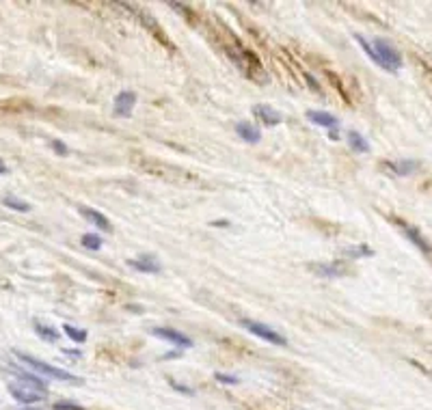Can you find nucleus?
<instances>
[{
  "mask_svg": "<svg viewBox=\"0 0 432 410\" xmlns=\"http://www.w3.org/2000/svg\"><path fill=\"white\" fill-rule=\"evenodd\" d=\"M355 39L359 41L361 50L370 57L378 68L387 70V72H400L402 70V54H400L393 43H389L382 37H374L372 41L365 39L363 35H355Z\"/></svg>",
  "mask_w": 432,
  "mask_h": 410,
  "instance_id": "f257e3e1",
  "label": "nucleus"
},
{
  "mask_svg": "<svg viewBox=\"0 0 432 410\" xmlns=\"http://www.w3.org/2000/svg\"><path fill=\"white\" fill-rule=\"evenodd\" d=\"M18 382H9V393L20 404H35L45 398V382L30 373H18Z\"/></svg>",
  "mask_w": 432,
  "mask_h": 410,
  "instance_id": "f03ea898",
  "label": "nucleus"
},
{
  "mask_svg": "<svg viewBox=\"0 0 432 410\" xmlns=\"http://www.w3.org/2000/svg\"><path fill=\"white\" fill-rule=\"evenodd\" d=\"M15 354H18V358L22 360V363H26L28 367H33L35 371H39V373H43V376H48V378L65 380V382H76V378H74L72 373L63 371V369H59V367H54V365H48V363H43V360H39V358H35V356H30V354H24V352H15Z\"/></svg>",
  "mask_w": 432,
  "mask_h": 410,
  "instance_id": "7ed1b4c3",
  "label": "nucleus"
},
{
  "mask_svg": "<svg viewBox=\"0 0 432 410\" xmlns=\"http://www.w3.org/2000/svg\"><path fill=\"white\" fill-rule=\"evenodd\" d=\"M243 326L255 337H260L268 343H275V346H285V337H281L277 331H273L270 326L262 324V322H253V320H243Z\"/></svg>",
  "mask_w": 432,
  "mask_h": 410,
  "instance_id": "20e7f679",
  "label": "nucleus"
},
{
  "mask_svg": "<svg viewBox=\"0 0 432 410\" xmlns=\"http://www.w3.org/2000/svg\"><path fill=\"white\" fill-rule=\"evenodd\" d=\"M134 104H136V93L132 91H121L115 102H113V110L117 117H130V112L134 110Z\"/></svg>",
  "mask_w": 432,
  "mask_h": 410,
  "instance_id": "39448f33",
  "label": "nucleus"
},
{
  "mask_svg": "<svg viewBox=\"0 0 432 410\" xmlns=\"http://www.w3.org/2000/svg\"><path fill=\"white\" fill-rule=\"evenodd\" d=\"M152 333H154L156 337H160V339L175 343V346H180V348H190V346H193V341H190L184 333L175 331V328H154Z\"/></svg>",
  "mask_w": 432,
  "mask_h": 410,
  "instance_id": "423d86ee",
  "label": "nucleus"
},
{
  "mask_svg": "<svg viewBox=\"0 0 432 410\" xmlns=\"http://www.w3.org/2000/svg\"><path fill=\"white\" fill-rule=\"evenodd\" d=\"M236 134L249 145H258L262 141V132L258 125H253L251 121H238L236 123Z\"/></svg>",
  "mask_w": 432,
  "mask_h": 410,
  "instance_id": "0eeeda50",
  "label": "nucleus"
},
{
  "mask_svg": "<svg viewBox=\"0 0 432 410\" xmlns=\"http://www.w3.org/2000/svg\"><path fill=\"white\" fill-rule=\"evenodd\" d=\"M253 114H255V117H258L264 125H268V127L279 125V123L283 121L281 114H279L275 108L266 106V104H258V106H255V108H253Z\"/></svg>",
  "mask_w": 432,
  "mask_h": 410,
  "instance_id": "6e6552de",
  "label": "nucleus"
},
{
  "mask_svg": "<svg viewBox=\"0 0 432 410\" xmlns=\"http://www.w3.org/2000/svg\"><path fill=\"white\" fill-rule=\"evenodd\" d=\"M127 266L138 272H152V274L160 272V261L154 255H141L138 259H127Z\"/></svg>",
  "mask_w": 432,
  "mask_h": 410,
  "instance_id": "1a4fd4ad",
  "label": "nucleus"
},
{
  "mask_svg": "<svg viewBox=\"0 0 432 410\" xmlns=\"http://www.w3.org/2000/svg\"><path fill=\"white\" fill-rule=\"evenodd\" d=\"M80 214H83L91 225H95L100 229V232H110L113 229V225H110V221L102 214V212L98 209H91V207H80Z\"/></svg>",
  "mask_w": 432,
  "mask_h": 410,
  "instance_id": "9d476101",
  "label": "nucleus"
},
{
  "mask_svg": "<svg viewBox=\"0 0 432 410\" xmlns=\"http://www.w3.org/2000/svg\"><path fill=\"white\" fill-rule=\"evenodd\" d=\"M307 119L320 127H335L338 125V117L331 112H325V110H307Z\"/></svg>",
  "mask_w": 432,
  "mask_h": 410,
  "instance_id": "9b49d317",
  "label": "nucleus"
},
{
  "mask_svg": "<svg viewBox=\"0 0 432 410\" xmlns=\"http://www.w3.org/2000/svg\"><path fill=\"white\" fill-rule=\"evenodd\" d=\"M387 167H389L395 175H413L415 171H418L420 162H418V160H400V162L387 164Z\"/></svg>",
  "mask_w": 432,
  "mask_h": 410,
  "instance_id": "f8f14e48",
  "label": "nucleus"
},
{
  "mask_svg": "<svg viewBox=\"0 0 432 410\" xmlns=\"http://www.w3.org/2000/svg\"><path fill=\"white\" fill-rule=\"evenodd\" d=\"M398 227L402 229V232L407 234V238H409V240H413L415 244H418L422 251H426V253H432V249L428 246V242H426V240L420 236V232H418V229H413V227H409V225H404V223H398Z\"/></svg>",
  "mask_w": 432,
  "mask_h": 410,
  "instance_id": "ddd939ff",
  "label": "nucleus"
},
{
  "mask_svg": "<svg viewBox=\"0 0 432 410\" xmlns=\"http://www.w3.org/2000/svg\"><path fill=\"white\" fill-rule=\"evenodd\" d=\"M348 145H350V150H355L359 154H367L370 152V143H367V139H363L359 132H348Z\"/></svg>",
  "mask_w": 432,
  "mask_h": 410,
  "instance_id": "4468645a",
  "label": "nucleus"
},
{
  "mask_svg": "<svg viewBox=\"0 0 432 410\" xmlns=\"http://www.w3.org/2000/svg\"><path fill=\"white\" fill-rule=\"evenodd\" d=\"M63 331H65V335H68L72 341H76V343H85L87 337H89V333L85 331V328H74L72 324H65V326H63Z\"/></svg>",
  "mask_w": 432,
  "mask_h": 410,
  "instance_id": "2eb2a0df",
  "label": "nucleus"
},
{
  "mask_svg": "<svg viewBox=\"0 0 432 410\" xmlns=\"http://www.w3.org/2000/svg\"><path fill=\"white\" fill-rule=\"evenodd\" d=\"M35 333L41 337V339H45V341H59V333L54 331V328H50V326H45V324H39V322H35Z\"/></svg>",
  "mask_w": 432,
  "mask_h": 410,
  "instance_id": "dca6fc26",
  "label": "nucleus"
},
{
  "mask_svg": "<svg viewBox=\"0 0 432 410\" xmlns=\"http://www.w3.org/2000/svg\"><path fill=\"white\" fill-rule=\"evenodd\" d=\"M80 242H83V246L89 251H100L102 249V238L98 234H85Z\"/></svg>",
  "mask_w": 432,
  "mask_h": 410,
  "instance_id": "f3484780",
  "label": "nucleus"
},
{
  "mask_svg": "<svg viewBox=\"0 0 432 410\" xmlns=\"http://www.w3.org/2000/svg\"><path fill=\"white\" fill-rule=\"evenodd\" d=\"M7 207H13V209H18V212H28L30 209V205L28 203H24V201H20V199H15V196H5V201H3Z\"/></svg>",
  "mask_w": 432,
  "mask_h": 410,
  "instance_id": "a211bd4d",
  "label": "nucleus"
},
{
  "mask_svg": "<svg viewBox=\"0 0 432 410\" xmlns=\"http://www.w3.org/2000/svg\"><path fill=\"white\" fill-rule=\"evenodd\" d=\"M346 255L348 257H370V255H374V251L370 249V246H357V249H348Z\"/></svg>",
  "mask_w": 432,
  "mask_h": 410,
  "instance_id": "6ab92c4d",
  "label": "nucleus"
},
{
  "mask_svg": "<svg viewBox=\"0 0 432 410\" xmlns=\"http://www.w3.org/2000/svg\"><path fill=\"white\" fill-rule=\"evenodd\" d=\"M218 382H225V385H238V378H234V376H225V373H214Z\"/></svg>",
  "mask_w": 432,
  "mask_h": 410,
  "instance_id": "aec40b11",
  "label": "nucleus"
},
{
  "mask_svg": "<svg viewBox=\"0 0 432 410\" xmlns=\"http://www.w3.org/2000/svg\"><path fill=\"white\" fill-rule=\"evenodd\" d=\"M52 147H54V152L61 154V156H68V147L65 143H61V141H52Z\"/></svg>",
  "mask_w": 432,
  "mask_h": 410,
  "instance_id": "412c9836",
  "label": "nucleus"
},
{
  "mask_svg": "<svg viewBox=\"0 0 432 410\" xmlns=\"http://www.w3.org/2000/svg\"><path fill=\"white\" fill-rule=\"evenodd\" d=\"M54 410H85V408L74 406V404H54Z\"/></svg>",
  "mask_w": 432,
  "mask_h": 410,
  "instance_id": "4be33fe9",
  "label": "nucleus"
},
{
  "mask_svg": "<svg viewBox=\"0 0 432 410\" xmlns=\"http://www.w3.org/2000/svg\"><path fill=\"white\" fill-rule=\"evenodd\" d=\"M7 171H9V169H7V164H5L3 160H0V175H5Z\"/></svg>",
  "mask_w": 432,
  "mask_h": 410,
  "instance_id": "5701e85b",
  "label": "nucleus"
},
{
  "mask_svg": "<svg viewBox=\"0 0 432 410\" xmlns=\"http://www.w3.org/2000/svg\"><path fill=\"white\" fill-rule=\"evenodd\" d=\"M63 352H65V354H70V356H83V354H80L78 350H63Z\"/></svg>",
  "mask_w": 432,
  "mask_h": 410,
  "instance_id": "b1692460",
  "label": "nucleus"
},
{
  "mask_svg": "<svg viewBox=\"0 0 432 410\" xmlns=\"http://www.w3.org/2000/svg\"><path fill=\"white\" fill-rule=\"evenodd\" d=\"M340 134H338V130H331V141H338Z\"/></svg>",
  "mask_w": 432,
  "mask_h": 410,
  "instance_id": "393cba45",
  "label": "nucleus"
}]
</instances>
